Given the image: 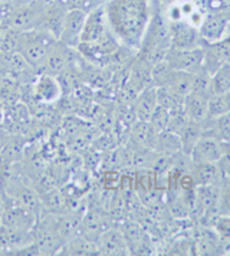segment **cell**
<instances>
[{"label":"cell","mask_w":230,"mask_h":256,"mask_svg":"<svg viewBox=\"0 0 230 256\" xmlns=\"http://www.w3.org/2000/svg\"><path fill=\"white\" fill-rule=\"evenodd\" d=\"M104 10L120 44L137 50L152 16V0H106Z\"/></svg>","instance_id":"obj_1"},{"label":"cell","mask_w":230,"mask_h":256,"mask_svg":"<svg viewBox=\"0 0 230 256\" xmlns=\"http://www.w3.org/2000/svg\"><path fill=\"white\" fill-rule=\"evenodd\" d=\"M58 40L59 39L55 36L42 29L22 32V45L19 54L38 74H42L49 54Z\"/></svg>","instance_id":"obj_2"},{"label":"cell","mask_w":230,"mask_h":256,"mask_svg":"<svg viewBox=\"0 0 230 256\" xmlns=\"http://www.w3.org/2000/svg\"><path fill=\"white\" fill-rule=\"evenodd\" d=\"M44 10H45V6L36 0L28 3V4H20V6L13 4V9H12L10 16H9L6 24L19 32L34 30V29L39 28Z\"/></svg>","instance_id":"obj_3"},{"label":"cell","mask_w":230,"mask_h":256,"mask_svg":"<svg viewBox=\"0 0 230 256\" xmlns=\"http://www.w3.org/2000/svg\"><path fill=\"white\" fill-rule=\"evenodd\" d=\"M226 142L229 141H222L210 128L204 127L203 136L197 141L193 152H190V158L193 163L218 164L220 157L223 156Z\"/></svg>","instance_id":"obj_4"},{"label":"cell","mask_w":230,"mask_h":256,"mask_svg":"<svg viewBox=\"0 0 230 256\" xmlns=\"http://www.w3.org/2000/svg\"><path fill=\"white\" fill-rule=\"evenodd\" d=\"M230 24V8L224 6L220 9L206 10L203 24L200 26V35L204 42H216L223 39L228 34Z\"/></svg>","instance_id":"obj_5"},{"label":"cell","mask_w":230,"mask_h":256,"mask_svg":"<svg viewBox=\"0 0 230 256\" xmlns=\"http://www.w3.org/2000/svg\"><path fill=\"white\" fill-rule=\"evenodd\" d=\"M166 60L172 65L174 70L196 74L203 68L204 60V49L203 46L194 48V49H174L170 48Z\"/></svg>","instance_id":"obj_6"},{"label":"cell","mask_w":230,"mask_h":256,"mask_svg":"<svg viewBox=\"0 0 230 256\" xmlns=\"http://www.w3.org/2000/svg\"><path fill=\"white\" fill-rule=\"evenodd\" d=\"M110 34H111V29L106 22V16H105L102 4L91 12H88L86 14L85 24H84L82 32H80V44H95Z\"/></svg>","instance_id":"obj_7"},{"label":"cell","mask_w":230,"mask_h":256,"mask_svg":"<svg viewBox=\"0 0 230 256\" xmlns=\"http://www.w3.org/2000/svg\"><path fill=\"white\" fill-rule=\"evenodd\" d=\"M34 244L32 230H19L0 226V255H18L22 249Z\"/></svg>","instance_id":"obj_8"},{"label":"cell","mask_w":230,"mask_h":256,"mask_svg":"<svg viewBox=\"0 0 230 256\" xmlns=\"http://www.w3.org/2000/svg\"><path fill=\"white\" fill-rule=\"evenodd\" d=\"M4 204V214H3V224L9 226L12 229L19 230H32L34 223L38 220V216L32 212L23 209L18 203H14L12 198H3Z\"/></svg>","instance_id":"obj_9"},{"label":"cell","mask_w":230,"mask_h":256,"mask_svg":"<svg viewBox=\"0 0 230 256\" xmlns=\"http://www.w3.org/2000/svg\"><path fill=\"white\" fill-rule=\"evenodd\" d=\"M170 24V36L172 48L174 49H194L203 46V39L200 30L193 28L186 20L182 22H168Z\"/></svg>","instance_id":"obj_10"},{"label":"cell","mask_w":230,"mask_h":256,"mask_svg":"<svg viewBox=\"0 0 230 256\" xmlns=\"http://www.w3.org/2000/svg\"><path fill=\"white\" fill-rule=\"evenodd\" d=\"M88 13L84 10H78V9H69L65 13L64 18V24H62V30H60V36L59 40L65 45L72 48L78 46L80 44V32L85 24Z\"/></svg>","instance_id":"obj_11"},{"label":"cell","mask_w":230,"mask_h":256,"mask_svg":"<svg viewBox=\"0 0 230 256\" xmlns=\"http://www.w3.org/2000/svg\"><path fill=\"white\" fill-rule=\"evenodd\" d=\"M75 52H76V48L68 46V45L62 44L60 40H58L49 54V58L46 60V65L42 74L45 72V74L58 76V75L66 72L72 66V58H74Z\"/></svg>","instance_id":"obj_12"},{"label":"cell","mask_w":230,"mask_h":256,"mask_svg":"<svg viewBox=\"0 0 230 256\" xmlns=\"http://www.w3.org/2000/svg\"><path fill=\"white\" fill-rule=\"evenodd\" d=\"M96 248H98V255H131L124 233L121 229H115V228L106 229L100 236V239L96 240Z\"/></svg>","instance_id":"obj_13"},{"label":"cell","mask_w":230,"mask_h":256,"mask_svg":"<svg viewBox=\"0 0 230 256\" xmlns=\"http://www.w3.org/2000/svg\"><path fill=\"white\" fill-rule=\"evenodd\" d=\"M34 94L39 104L56 102L62 95V84L58 76L50 74H39L34 86Z\"/></svg>","instance_id":"obj_14"},{"label":"cell","mask_w":230,"mask_h":256,"mask_svg":"<svg viewBox=\"0 0 230 256\" xmlns=\"http://www.w3.org/2000/svg\"><path fill=\"white\" fill-rule=\"evenodd\" d=\"M158 131L151 126L150 121H137L130 128L128 142L144 150H154Z\"/></svg>","instance_id":"obj_15"},{"label":"cell","mask_w":230,"mask_h":256,"mask_svg":"<svg viewBox=\"0 0 230 256\" xmlns=\"http://www.w3.org/2000/svg\"><path fill=\"white\" fill-rule=\"evenodd\" d=\"M110 228H111L110 220L104 216L101 212L90 210V212L84 213V218H82V222H80V234L91 239L92 242L96 244L100 236Z\"/></svg>","instance_id":"obj_16"},{"label":"cell","mask_w":230,"mask_h":256,"mask_svg":"<svg viewBox=\"0 0 230 256\" xmlns=\"http://www.w3.org/2000/svg\"><path fill=\"white\" fill-rule=\"evenodd\" d=\"M157 105H158V102H157L156 86H150V88H146L144 91L138 94V96L131 106L136 112L138 121H150V118L154 114Z\"/></svg>","instance_id":"obj_17"},{"label":"cell","mask_w":230,"mask_h":256,"mask_svg":"<svg viewBox=\"0 0 230 256\" xmlns=\"http://www.w3.org/2000/svg\"><path fill=\"white\" fill-rule=\"evenodd\" d=\"M183 108L193 122H204L208 118V98L204 95L190 92L184 98Z\"/></svg>","instance_id":"obj_18"},{"label":"cell","mask_w":230,"mask_h":256,"mask_svg":"<svg viewBox=\"0 0 230 256\" xmlns=\"http://www.w3.org/2000/svg\"><path fill=\"white\" fill-rule=\"evenodd\" d=\"M190 174L194 180L196 187L216 184V183H220L223 178V174H222L218 164L212 163H193L192 162Z\"/></svg>","instance_id":"obj_19"},{"label":"cell","mask_w":230,"mask_h":256,"mask_svg":"<svg viewBox=\"0 0 230 256\" xmlns=\"http://www.w3.org/2000/svg\"><path fill=\"white\" fill-rule=\"evenodd\" d=\"M58 255H98V248L91 239L78 233L65 242Z\"/></svg>","instance_id":"obj_20"},{"label":"cell","mask_w":230,"mask_h":256,"mask_svg":"<svg viewBox=\"0 0 230 256\" xmlns=\"http://www.w3.org/2000/svg\"><path fill=\"white\" fill-rule=\"evenodd\" d=\"M124 236H126V244L130 248V254L131 255H141L144 254L146 249V230L136 223V222H128L124 224V228L121 229Z\"/></svg>","instance_id":"obj_21"},{"label":"cell","mask_w":230,"mask_h":256,"mask_svg":"<svg viewBox=\"0 0 230 256\" xmlns=\"http://www.w3.org/2000/svg\"><path fill=\"white\" fill-rule=\"evenodd\" d=\"M23 154H24V141L20 137L12 136L6 142L4 148L0 152V167L18 164L23 158Z\"/></svg>","instance_id":"obj_22"},{"label":"cell","mask_w":230,"mask_h":256,"mask_svg":"<svg viewBox=\"0 0 230 256\" xmlns=\"http://www.w3.org/2000/svg\"><path fill=\"white\" fill-rule=\"evenodd\" d=\"M154 152H161V154H167V156H176V154L182 152L180 136L176 134V132L168 131V130H164V131L158 132Z\"/></svg>","instance_id":"obj_23"},{"label":"cell","mask_w":230,"mask_h":256,"mask_svg":"<svg viewBox=\"0 0 230 256\" xmlns=\"http://www.w3.org/2000/svg\"><path fill=\"white\" fill-rule=\"evenodd\" d=\"M204 132V124L203 122H193L190 121L188 126L184 128L183 131L178 134L180 140H182V152L187 156H190V152H193L197 141L200 140V137Z\"/></svg>","instance_id":"obj_24"},{"label":"cell","mask_w":230,"mask_h":256,"mask_svg":"<svg viewBox=\"0 0 230 256\" xmlns=\"http://www.w3.org/2000/svg\"><path fill=\"white\" fill-rule=\"evenodd\" d=\"M193 75L194 74H188L183 70H174L170 81L167 82L166 88L172 90V92L180 95L182 98H186L188 94L192 92V86H193Z\"/></svg>","instance_id":"obj_25"},{"label":"cell","mask_w":230,"mask_h":256,"mask_svg":"<svg viewBox=\"0 0 230 256\" xmlns=\"http://www.w3.org/2000/svg\"><path fill=\"white\" fill-rule=\"evenodd\" d=\"M222 248V254L230 255V216H216L212 223Z\"/></svg>","instance_id":"obj_26"},{"label":"cell","mask_w":230,"mask_h":256,"mask_svg":"<svg viewBox=\"0 0 230 256\" xmlns=\"http://www.w3.org/2000/svg\"><path fill=\"white\" fill-rule=\"evenodd\" d=\"M230 111L229 92L212 94L208 98V118H218Z\"/></svg>","instance_id":"obj_27"},{"label":"cell","mask_w":230,"mask_h":256,"mask_svg":"<svg viewBox=\"0 0 230 256\" xmlns=\"http://www.w3.org/2000/svg\"><path fill=\"white\" fill-rule=\"evenodd\" d=\"M212 88L213 94H224L230 91V62L223 64L212 75Z\"/></svg>","instance_id":"obj_28"},{"label":"cell","mask_w":230,"mask_h":256,"mask_svg":"<svg viewBox=\"0 0 230 256\" xmlns=\"http://www.w3.org/2000/svg\"><path fill=\"white\" fill-rule=\"evenodd\" d=\"M218 216H230V176H223L218 184Z\"/></svg>","instance_id":"obj_29"},{"label":"cell","mask_w":230,"mask_h":256,"mask_svg":"<svg viewBox=\"0 0 230 256\" xmlns=\"http://www.w3.org/2000/svg\"><path fill=\"white\" fill-rule=\"evenodd\" d=\"M192 92L204 95L207 98H210V95L213 94L212 88V74H208L206 70H198L193 75V86H192Z\"/></svg>","instance_id":"obj_30"},{"label":"cell","mask_w":230,"mask_h":256,"mask_svg":"<svg viewBox=\"0 0 230 256\" xmlns=\"http://www.w3.org/2000/svg\"><path fill=\"white\" fill-rule=\"evenodd\" d=\"M156 91H157V102L161 106H164L167 110H174V108L183 105L184 98L172 92V90H168L166 86H157Z\"/></svg>","instance_id":"obj_31"},{"label":"cell","mask_w":230,"mask_h":256,"mask_svg":"<svg viewBox=\"0 0 230 256\" xmlns=\"http://www.w3.org/2000/svg\"><path fill=\"white\" fill-rule=\"evenodd\" d=\"M188 122H190V118L186 114L183 105L177 106L174 110H170V118H168V124H167V130L168 131L176 132V134H180L184 128L188 126Z\"/></svg>","instance_id":"obj_32"},{"label":"cell","mask_w":230,"mask_h":256,"mask_svg":"<svg viewBox=\"0 0 230 256\" xmlns=\"http://www.w3.org/2000/svg\"><path fill=\"white\" fill-rule=\"evenodd\" d=\"M62 4L66 9H78L84 12H91L94 9H96L98 6H102L106 0H60Z\"/></svg>","instance_id":"obj_33"},{"label":"cell","mask_w":230,"mask_h":256,"mask_svg":"<svg viewBox=\"0 0 230 256\" xmlns=\"http://www.w3.org/2000/svg\"><path fill=\"white\" fill-rule=\"evenodd\" d=\"M168 118H170V110H167V108H164L161 105H157L154 114L150 118V122H151V126L156 128L158 132H161V131L167 130Z\"/></svg>","instance_id":"obj_34"},{"label":"cell","mask_w":230,"mask_h":256,"mask_svg":"<svg viewBox=\"0 0 230 256\" xmlns=\"http://www.w3.org/2000/svg\"><path fill=\"white\" fill-rule=\"evenodd\" d=\"M218 166L220 172H222V174L230 176V141L226 142L224 152H223V156L220 157Z\"/></svg>","instance_id":"obj_35"},{"label":"cell","mask_w":230,"mask_h":256,"mask_svg":"<svg viewBox=\"0 0 230 256\" xmlns=\"http://www.w3.org/2000/svg\"><path fill=\"white\" fill-rule=\"evenodd\" d=\"M12 9H13V4L12 3H2L0 2V24L8 22V19L10 16Z\"/></svg>","instance_id":"obj_36"},{"label":"cell","mask_w":230,"mask_h":256,"mask_svg":"<svg viewBox=\"0 0 230 256\" xmlns=\"http://www.w3.org/2000/svg\"><path fill=\"white\" fill-rule=\"evenodd\" d=\"M10 137H12V134L8 131V130H4V128L0 127V152H2V150L4 148L6 142L9 141Z\"/></svg>","instance_id":"obj_37"},{"label":"cell","mask_w":230,"mask_h":256,"mask_svg":"<svg viewBox=\"0 0 230 256\" xmlns=\"http://www.w3.org/2000/svg\"><path fill=\"white\" fill-rule=\"evenodd\" d=\"M174 2H177V0H152V4L157 8V9H160V10H164L166 8H168L172 3Z\"/></svg>","instance_id":"obj_38"},{"label":"cell","mask_w":230,"mask_h":256,"mask_svg":"<svg viewBox=\"0 0 230 256\" xmlns=\"http://www.w3.org/2000/svg\"><path fill=\"white\" fill-rule=\"evenodd\" d=\"M8 29H9V26L6 24H0V48H2V44H3V40H4V38H6V34H8Z\"/></svg>","instance_id":"obj_39"},{"label":"cell","mask_w":230,"mask_h":256,"mask_svg":"<svg viewBox=\"0 0 230 256\" xmlns=\"http://www.w3.org/2000/svg\"><path fill=\"white\" fill-rule=\"evenodd\" d=\"M3 214H4V204L3 202H0V226L3 224Z\"/></svg>","instance_id":"obj_40"},{"label":"cell","mask_w":230,"mask_h":256,"mask_svg":"<svg viewBox=\"0 0 230 256\" xmlns=\"http://www.w3.org/2000/svg\"><path fill=\"white\" fill-rule=\"evenodd\" d=\"M30 2H34V0H14V6H20V4H28V3H30Z\"/></svg>","instance_id":"obj_41"},{"label":"cell","mask_w":230,"mask_h":256,"mask_svg":"<svg viewBox=\"0 0 230 256\" xmlns=\"http://www.w3.org/2000/svg\"><path fill=\"white\" fill-rule=\"evenodd\" d=\"M36 2H39L40 4H44V6H49V4H52V3H55L58 0H36Z\"/></svg>","instance_id":"obj_42"},{"label":"cell","mask_w":230,"mask_h":256,"mask_svg":"<svg viewBox=\"0 0 230 256\" xmlns=\"http://www.w3.org/2000/svg\"><path fill=\"white\" fill-rule=\"evenodd\" d=\"M4 58H6V54L0 50V68H3V65H4Z\"/></svg>","instance_id":"obj_43"},{"label":"cell","mask_w":230,"mask_h":256,"mask_svg":"<svg viewBox=\"0 0 230 256\" xmlns=\"http://www.w3.org/2000/svg\"><path fill=\"white\" fill-rule=\"evenodd\" d=\"M0 2H2V3H12V4L14 3V0H0Z\"/></svg>","instance_id":"obj_44"}]
</instances>
